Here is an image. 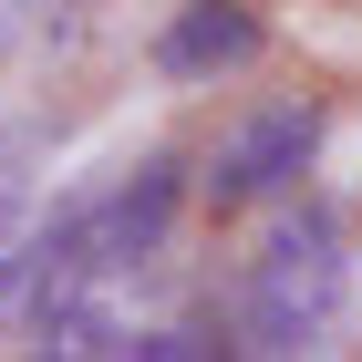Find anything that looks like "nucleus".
I'll use <instances>...</instances> for the list:
<instances>
[{
    "label": "nucleus",
    "mask_w": 362,
    "mask_h": 362,
    "mask_svg": "<svg viewBox=\"0 0 362 362\" xmlns=\"http://www.w3.org/2000/svg\"><path fill=\"white\" fill-rule=\"evenodd\" d=\"M310 145H321V104H259L218 135L197 187H207V207H259V197H279L310 166Z\"/></svg>",
    "instance_id": "7ed1b4c3"
},
{
    "label": "nucleus",
    "mask_w": 362,
    "mask_h": 362,
    "mask_svg": "<svg viewBox=\"0 0 362 362\" xmlns=\"http://www.w3.org/2000/svg\"><path fill=\"white\" fill-rule=\"evenodd\" d=\"M341 228L332 207H300V218H279L259 238L249 279H238V352H310V341H332L341 321Z\"/></svg>",
    "instance_id": "f03ea898"
},
{
    "label": "nucleus",
    "mask_w": 362,
    "mask_h": 362,
    "mask_svg": "<svg viewBox=\"0 0 362 362\" xmlns=\"http://www.w3.org/2000/svg\"><path fill=\"white\" fill-rule=\"evenodd\" d=\"M176 156H145V166H124L104 197H83V207H62L42 238H21V249L0 259V321H42L52 300H73V290H104V279L145 269V259L166 249L176 228Z\"/></svg>",
    "instance_id": "f257e3e1"
},
{
    "label": "nucleus",
    "mask_w": 362,
    "mask_h": 362,
    "mask_svg": "<svg viewBox=\"0 0 362 362\" xmlns=\"http://www.w3.org/2000/svg\"><path fill=\"white\" fill-rule=\"evenodd\" d=\"M21 166H31V145L0 135V228H11V207H21Z\"/></svg>",
    "instance_id": "39448f33"
},
{
    "label": "nucleus",
    "mask_w": 362,
    "mask_h": 362,
    "mask_svg": "<svg viewBox=\"0 0 362 362\" xmlns=\"http://www.w3.org/2000/svg\"><path fill=\"white\" fill-rule=\"evenodd\" d=\"M238 62H259V11H238V0H187L166 21V42H156L166 83H218Z\"/></svg>",
    "instance_id": "20e7f679"
}]
</instances>
